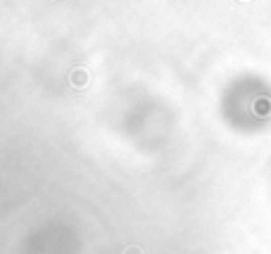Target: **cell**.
Masks as SVG:
<instances>
[{
	"label": "cell",
	"instance_id": "6da1fadb",
	"mask_svg": "<svg viewBox=\"0 0 271 254\" xmlns=\"http://www.w3.org/2000/svg\"><path fill=\"white\" fill-rule=\"evenodd\" d=\"M88 81H91V76H88L86 69H74L69 74V83L74 86V88H84V86H88Z\"/></svg>",
	"mask_w": 271,
	"mask_h": 254
},
{
	"label": "cell",
	"instance_id": "7a4b0ae2",
	"mask_svg": "<svg viewBox=\"0 0 271 254\" xmlns=\"http://www.w3.org/2000/svg\"><path fill=\"white\" fill-rule=\"evenodd\" d=\"M124 254H141V249H138V247H128Z\"/></svg>",
	"mask_w": 271,
	"mask_h": 254
}]
</instances>
